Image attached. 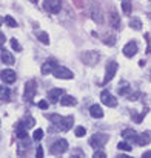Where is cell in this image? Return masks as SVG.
I'll return each instance as SVG.
<instances>
[{"label":"cell","mask_w":151,"mask_h":158,"mask_svg":"<svg viewBox=\"0 0 151 158\" xmlns=\"http://www.w3.org/2000/svg\"><path fill=\"white\" fill-rule=\"evenodd\" d=\"M37 39L42 42V44H45V45H48L49 44V37H48V33H45V31H39L37 34Z\"/></svg>","instance_id":"d4e9b609"},{"label":"cell","mask_w":151,"mask_h":158,"mask_svg":"<svg viewBox=\"0 0 151 158\" xmlns=\"http://www.w3.org/2000/svg\"><path fill=\"white\" fill-rule=\"evenodd\" d=\"M90 16H91V19H93L97 25L103 23V11H102L100 3H97V2H90Z\"/></svg>","instance_id":"7a4b0ae2"},{"label":"cell","mask_w":151,"mask_h":158,"mask_svg":"<svg viewBox=\"0 0 151 158\" xmlns=\"http://www.w3.org/2000/svg\"><path fill=\"white\" fill-rule=\"evenodd\" d=\"M108 139H110V136L106 133H100L99 132V133H94L90 138V146L94 147V149H99V147H103L108 143Z\"/></svg>","instance_id":"277c9868"},{"label":"cell","mask_w":151,"mask_h":158,"mask_svg":"<svg viewBox=\"0 0 151 158\" xmlns=\"http://www.w3.org/2000/svg\"><path fill=\"white\" fill-rule=\"evenodd\" d=\"M0 25H2V17H0Z\"/></svg>","instance_id":"60d3db41"},{"label":"cell","mask_w":151,"mask_h":158,"mask_svg":"<svg viewBox=\"0 0 151 158\" xmlns=\"http://www.w3.org/2000/svg\"><path fill=\"white\" fill-rule=\"evenodd\" d=\"M85 133H87V129L85 127H76V130H74V135L77 136V138H82V136H85Z\"/></svg>","instance_id":"f546056e"},{"label":"cell","mask_w":151,"mask_h":158,"mask_svg":"<svg viewBox=\"0 0 151 158\" xmlns=\"http://www.w3.org/2000/svg\"><path fill=\"white\" fill-rule=\"evenodd\" d=\"M68 141L66 139H63V138H60V139H57L56 143H52L51 144V147H49V152L52 153V155H62V153H65L66 150H68Z\"/></svg>","instance_id":"5b68a950"},{"label":"cell","mask_w":151,"mask_h":158,"mask_svg":"<svg viewBox=\"0 0 151 158\" xmlns=\"http://www.w3.org/2000/svg\"><path fill=\"white\" fill-rule=\"evenodd\" d=\"M36 155H37V158H42V156H43V149H42V147H37Z\"/></svg>","instance_id":"e575fe53"},{"label":"cell","mask_w":151,"mask_h":158,"mask_svg":"<svg viewBox=\"0 0 151 158\" xmlns=\"http://www.w3.org/2000/svg\"><path fill=\"white\" fill-rule=\"evenodd\" d=\"M3 22H5L8 27H11V28H17V27H19V23L16 22V19L11 17V16H6V17L3 19Z\"/></svg>","instance_id":"4316f807"},{"label":"cell","mask_w":151,"mask_h":158,"mask_svg":"<svg viewBox=\"0 0 151 158\" xmlns=\"http://www.w3.org/2000/svg\"><path fill=\"white\" fill-rule=\"evenodd\" d=\"M26 130H28V129H25L23 126H20V124H19V126H17V129H16V135H17V138H19V139H26V138H28Z\"/></svg>","instance_id":"603a6c76"},{"label":"cell","mask_w":151,"mask_h":158,"mask_svg":"<svg viewBox=\"0 0 151 158\" xmlns=\"http://www.w3.org/2000/svg\"><path fill=\"white\" fill-rule=\"evenodd\" d=\"M51 73H52L57 79H72V77H74L72 71H71L69 68H66V67H59V65H56Z\"/></svg>","instance_id":"ba28073f"},{"label":"cell","mask_w":151,"mask_h":158,"mask_svg":"<svg viewBox=\"0 0 151 158\" xmlns=\"http://www.w3.org/2000/svg\"><path fill=\"white\" fill-rule=\"evenodd\" d=\"M57 64H56V60L54 59H48L43 65H42V74H49L52 70H54V67H56Z\"/></svg>","instance_id":"e0dca14e"},{"label":"cell","mask_w":151,"mask_h":158,"mask_svg":"<svg viewBox=\"0 0 151 158\" xmlns=\"http://www.w3.org/2000/svg\"><path fill=\"white\" fill-rule=\"evenodd\" d=\"M90 115H91L93 118H102V116H103V109H102L100 106L94 104V106L90 107Z\"/></svg>","instance_id":"d6986e66"},{"label":"cell","mask_w":151,"mask_h":158,"mask_svg":"<svg viewBox=\"0 0 151 158\" xmlns=\"http://www.w3.org/2000/svg\"><path fill=\"white\" fill-rule=\"evenodd\" d=\"M117 68H119V65H117V62H114V60H111V62L106 64V73H105V77H103V84H108L111 79L116 76Z\"/></svg>","instance_id":"9c48e42d"},{"label":"cell","mask_w":151,"mask_h":158,"mask_svg":"<svg viewBox=\"0 0 151 158\" xmlns=\"http://www.w3.org/2000/svg\"><path fill=\"white\" fill-rule=\"evenodd\" d=\"M146 156H151V150H146V152L142 155V158H146Z\"/></svg>","instance_id":"74e56055"},{"label":"cell","mask_w":151,"mask_h":158,"mask_svg":"<svg viewBox=\"0 0 151 158\" xmlns=\"http://www.w3.org/2000/svg\"><path fill=\"white\" fill-rule=\"evenodd\" d=\"M72 155H80V156H82V155H83V152H82V150H74V152H72Z\"/></svg>","instance_id":"f35d334b"},{"label":"cell","mask_w":151,"mask_h":158,"mask_svg":"<svg viewBox=\"0 0 151 158\" xmlns=\"http://www.w3.org/2000/svg\"><path fill=\"white\" fill-rule=\"evenodd\" d=\"M19 124H20V126H23L25 129H31V127H34V126H36V121H34V118H33V116H25Z\"/></svg>","instance_id":"44dd1931"},{"label":"cell","mask_w":151,"mask_h":158,"mask_svg":"<svg viewBox=\"0 0 151 158\" xmlns=\"http://www.w3.org/2000/svg\"><path fill=\"white\" fill-rule=\"evenodd\" d=\"M33 138H34V141H40V139L43 138V130H42V129H37V130L34 132Z\"/></svg>","instance_id":"d6a6232c"},{"label":"cell","mask_w":151,"mask_h":158,"mask_svg":"<svg viewBox=\"0 0 151 158\" xmlns=\"http://www.w3.org/2000/svg\"><path fill=\"white\" fill-rule=\"evenodd\" d=\"M122 11H123V14L125 16H130L131 14V3L128 2V0H123V2H122Z\"/></svg>","instance_id":"484cf974"},{"label":"cell","mask_w":151,"mask_h":158,"mask_svg":"<svg viewBox=\"0 0 151 158\" xmlns=\"http://www.w3.org/2000/svg\"><path fill=\"white\" fill-rule=\"evenodd\" d=\"M108 19H110V25H111L114 30L120 28V17L117 16V13H114V11H110V14H108Z\"/></svg>","instance_id":"2e32d148"},{"label":"cell","mask_w":151,"mask_h":158,"mask_svg":"<svg viewBox=\"0 0 151 158\" xmlns=\"http://www.w3.org/2000/svg\"><path fill=\"white\" fill-rule=\"evenodd\" d=\"M62 95H63V90H62V89H51V90L48 92V101L52 102V104H56V102L60 99Z\"/></svg>","instance_id":"4fadbf2b"},{"label":"cell","mask_w":151,"mask_h":158,"mask_svg":"<svg viewBox=\"0 0 151 158\" xmlns=\"http://www.w3.org/2000/svg\"><path fill=\"white\" fill-rule=\"evenodd\" d=\"M0 59H2V62L5 64V65H13L14 64V56L10 53V51H2L0 53Z\"/></svg>","instance_id":"ac0fdd59"},{"label":"cell","mask_w":151,"mask_h":158,"mask_svg":"<svg viewBox=\"0 0 151 158\" xmlns=\"http://www.w3.org/2000/svg\"><path fill=\"white\" fill-rule=\"evenodd\" d=\"M100 101L105 104V106H108V107H116L117 106V98L116 96H113L110 92H106V90H103L102 93H100Z\"/></svg>","instance_id":"8fae6325"},{"label":"cell","mask_w":151,"mask_h":158,"mask_svg":"<svg viewBox=\"0 0 151 158\" xmlns=\"http://www.w3.org/2000/svg\"><path fill=\"white\" fill-rule=\"evenodd\" d=\"M43 10L51 14H57L62 10L60 0H43Z\"/></svg>","instance_id":"52a82bcc"},{"label":"cell","mask_w":151,"mask_h":158,"mask_svg":"<svg viewBox=\"0 0 151 158\" xmlns=\"http://www.w3.org/2000/svg\"><path fill=\"white\" fill-rule=\"evenodd\" d=\"M29 2H31V3H37V2H39V0H29Z\"/></svg>","instance_id":"ab89813d"},{"label":"cell","mask_w":151,"mask_h":158,"mask_svg":"<svg viewBox=\"0 0 151 158\" xmlns=\"http://www.w3.org/2000/svg\"><path fill=\"white\" fill-rule=\"evenodd\" d=\"M48 119L62 132H68L74 126V116H60L57 113H52V115H48Z\"/></svg>","instance_id":"6da1fadb"},{"label":"cell","mask_w":151,"mask_h":158,"mask_svg":"<svg viewBox=\"0 0 151 158\" xmlns=\"http://www.w3.org/2000/svg\"><path fill=\"white\" fill-rule=\"evenodd\" d=\"M117 149H120V150H125V152H130V150H131V146H130V143H126V141H122V143H119V144H117Z\"/></svg>","instance_id":"4dcf8cb0"},{"label":"cell","mask_w":151,"mask_h":158,"mask_svg":"<svg viewBox=\"0 0 151 158\" xmlns=\"http://www.w3.org/2000/svg\"><path fill=\"white\" fill-rule=\"evenodd\" d=\"M5 40H6V39H5V36H3L2 33H0V47H3V44H5Z\"/></svg>","instance_id":"8d00e7d4"},{"label":"cell","mask_w":151,"mask_h":158,"mask_svg":"<svg viewBox=\"0 0 151 158\" xmlns=\"http://www.w3.org/2000/svg\"><path fill=\"white\" fill-rule=\"evenodd\" d=\"M122 136H123V139H126V141H133V143H134L137 133H136L133 129H125V130L122 132Z\"/></svg>","instance_id":"ffe728a7"},{"label":"cell","mask_w":151,"mask_h":158,"mask_svg":"<svg viewBox=\"0 0 151 158\" xmlns=\"http://www.w3.org/2000/svg\"><path fill=\"white\" fill-rule=\"evenodd\" d=\"M11 47H13V50H16V51H22V45L17 42V39H11Z\"/></svg>","instance_id":"1f68e13d"},{"label":"cell","mask_w":151,"mask_h":158,"mask_svg":"<svg viewBox=\"0 0 151 158\" xmlns=\"http://www.w3.org/2000/svg\"><path fill=\"white\" fill-rule=\"evenodd\" d=\"M94 156H106V153L102 152V150H96V152H94Z\"/></svg>","instance_id":"d590c367"},{"label":"cell","mask_w":151,"mask_h":158,"mask_svg":"<svg viewBox=\"0 0 151 158\" xmlns=\"http://www.w3.org/2000/svg\"><path fill=\"white\" fill-rule=\"evenodd\" d=\"M59 101H60V104L63 107H69V106H76V104H77V99H76L74 96H69V95H62Z\"/></svg>","instance_id":"9a60e30c"},{"label":"cell","mask_w":151,"mask_h":158,"mask_svg":"<svg viewBox=\"0 0 151 158\" xmlns=\"http://www.w3.org/2000/svg\"><path fill=\"white\" fill-rule=\"evenodd\" d=\"M103 42H105L106 45L113 47V45L116 44V36H114V34H108V36H105V37H103Z\"/></svg>","instance_id":"f1b7e54d"},{"label":"cell","mask_w":151,"mask_h":158,"mask_svg":"<svg viewBox=\"0 0 151 158\" xmlns=\"http://www.w3.org/2000/svg\"><path fill=\"white\" fill-rule=\"evenodd\" d=\"M16 71L14 70H11V68H5V70H2L0 71V79L5 82V84H13L14 81H16Z\"/></svg>","instance_id":"30bf717a"},{"label":"cell","mask_w":151,"mask_h":158,"mask_svg":"<svg viewBox=\"0 0 151 158\" xmlns=\"http://www.w3.org/2000/svg\"><path fill=\"white\" fill-rule=\"evenodd\" d=\"M149 141H151L149 132L140 133V135H137V136H136V139H134V143H136V144H139V146H146V144H149Z\"/></svg>","instance_id":"5bb4252c"},{"label":"cell","mask_w":151,"mask_h":158,"mask_svg":"<svg viewBox=\"0 0 151 158\" xmlns=\"http://www.w3.org/2000/svg\"><path fill=\"white\" fill-rule=\"evenodd\" d=\"M128 25H130V28H133V30H142V22L137 19V17H134V19H130V22H128Z\"/></svg>","instance_id":"cb8c5ba5"},{"label":"cell","mask_w":151,"mask_h":158,"mask_svg":"<svg viewBox=\"0 0 151 158\" xmlns=\"http://www.w3.org/2000/svg\"><path fill=\"white\" fill-rule=\"evenodd\" d=\"M36 92H37V84H36V81H28L26 84H25V93H23V98H25V101L26 102H33V99H34V96H36Z\"/></svg>","instance_id":"8992f818"},{"label":"cell","mask_w":151,"mask_h":158,"mask_svg":"<svg viewBox=\"0 0 151 158\" xmlns=\"http://www.w3.org/2000/svg\"><path fill=\"white\" fill-rule=\"evenodd\" d=\"M119 95H130V84L126 82H120V87H119Z\"/></svg>","instance_id":"83f0119b"},{"label":"cell","mask_w":151,"mask_h":158,"mask_svg":"<svg viewBox=\"0 0 151 158\" xmlns=\"http://www.w3.org/2000/svg\"><path fill=\"white\" fill-rule=\"evenodd\" d=\"M99 59H100V54H99L97 51H93V50L83 51V53L80 54V60H82L85 65H88V67L96 65V64L99 62Z\"/></svg>","instance_id":"3957f363"},{"label":"cell","mask_w":151,"mask_h":158,"mask_svg":"<svg viewBox=\"0 0 151 158\" xmlns=\"http://www.w3.org/2000/svg\"><path fill=\"white\" fill-rule=\"evenodd\" d=\"M39 107L40 109H48V101H45V99H42V101H39Z\"/></svg>","instance_id":"836d02e7"},{"label":"cell","mask_w":151,"mask_h":158,"mask_svg":"<svg viewBox=\"0 0 151 158\" xmlns=\"http://www.w3.org/2000/svg\"><path fill=\"white\" fill-rule=\"evenodd\" d=\"M11 96V90L6 85H0V101H8Z\"/></svg>","instance_id":"7402d4cb"},{"label":"cell","mask_w":151,"mask_h":158,"mask_svg":"<svg viewBox=\"0 0 151 158\" xmlns=\"http://www.w3.org/2000/svg\"><path fill=\"white\" fill-rule=\"evenodd\" d=\"M137 44L134 42V40H131V42H128L125 47H123V54L126 56V57H133V56H136V53H137Z\"/></svg>","instance_id":"7c38bea8"}]
</instances>
